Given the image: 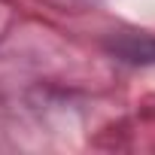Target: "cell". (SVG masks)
I'll return each instance as SVG.
<instances>
[{
  "mask_svg": "<svg viewBox=\"0 0 155 155\" xmlns=\"http://www.w3.org/2000/svg\"><path fill=\"white\" fill-rule=\"evenodd\" d=\"M113 52L116 55H122L125 61H140V64H149V61H155V40L152 37H125V40H119L116 46H113Z\"/></svg>",
  "mask_w": 155,
  "mask_h": 155,
  "instance_id": "6da1fadb",
  "label": "cell"
}]
</instances>
